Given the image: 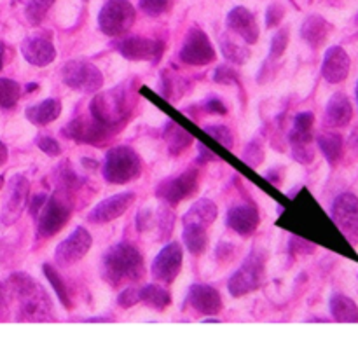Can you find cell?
<instances>
[{"instance_id": "1", "label": "cell", "mask_w": 358, "mask_h": 337, "mask_svg": "<svg viewBox=\"0 0 358 337\" xmlns=\"http://www.w3.org/2000/svg\"><path fill=\"white\" fill-rule=\"evenodd\" d=\"M7 297L16 306L20 322H52V303L41 283L27 273H14L7 280Z\"/></svg>"}, {"instance_id": "2", "label": "cell", "mask_w": 358, "mask_h": 337, "mask_svg": "<svg viewBox=\"0 0 358 337\" xmlns=\"http://www.w3.org/2000/svg\"><path fill=\"white\" fill-rule=\"evenodd\" d=\"M136 103H138V96H136L135 84L124 83L94 94L90 103V114L100 124L117 133L129 121Z\"/></svg>"}, {"instance_id": "3", "label": "cell", "mask_w": 358, "mask_h": 337, "mask_svg": "<svg viewBox=\"0 0 358 337\" xmlns=\"http://www.w3.org/2000/svg\"><path fill=\"white\" fill-rule=\"evenodd\" d=\"M73 192L55 189L51 196L37 194L30 203V213L35 219V234L37 238H48L58 234L73 213Z\"/></svg>"}, {"instance_id": "4", "label": "cell", "mask_w": 358, "mask_h": 337, "mask_svg": "<svg viewBox=\"0 0 358 337\" xmlns=\"http://www.w3.org/2000/svg\"><path fill=\"white\" fill-rule=\"evenodd\" d=\"M101 278L114 289L140 282L145 276V262L136 247L117 243L105 252L101 259Z\"/></svg>"}, {"instance_id": "5", "label": "cell", "mask_w": 358, "mask_h": 337, "mask_svg": "<svg viewBox=\"0 0 358 337\" xmlns=\"http://www.w3.org/2000/svg\"><path fill=\"white\" fill-rule=\"evenodd\" d=\"M101 173H103L105 180L112 185H124L136 180L142 173V163H140L138 154L128 145L112 147L105 154Z\"/></svg>"}, {"instance_id": "6", "label": "cell", "mask_w": 358, "mask_h": 337, "mask_svg": "<svg viewBox=\"0 0 358 337\" xmlns=\"http://www.w3.org/2000/svg\"><path fill=\"white\" fill-rule=\"evenodd\" d=\"M266 275V259L264 254H261L259 250H254L247 259L243 261V264L233 273V276L229 278L227 283V290L233 297H243L247 294L254 292L264 282Z\"/></svg>"}, {"instance_id": "7", "label": "cell", "mask_w": 358, "mask_h": 337, "mask_svg": "<svg viewBox=\"0 0 358 337\" xmlns=\"http://www.w3.org/2000/svg\"><path fill=\"white\" fill-rule=\"evenodd\" d=\"M136 10L129 0H107L98 14V27L108 37H121L135 24Z\"/></svg>"}, {"instance_id": "8", "label": "cell", "mask_w": 358, "mask_h": 337, "mask_svg": "<svg viewBox=\"0 0 358 337\" xmlns=\"http://www.w3.org/2000/svg\"><path fill=\"white\" fill-rule=\"evenodd\" d=\"M62 135L65 138L73 140L76 143H83V145H93V147H105L110 142L115 131L108 129L107 126L100 124L93 115H79V117L72 119L65 128L62 129Z\"/></svg>"}, {"instance_id": "9", "label": "cell", "mask_w": 358, "mask_h": 337, "mask_svg": "<svg viewBox=\"0 0 358 337\" xmlns=\"http://www.w3.org/2000/svg\"><path fill=\"white\" fill-rule=\"evenodd\" d=\"M63 84L79 93H96L103 87V73L90 62L72 59L62 69Z\"/></svg>"}, {"instance_id": "10", "label": "cell", "mask_w": 358, "mask_h": 337, "mask_svg": "<svg viewBox=\"0 0 358 337\" xmlns=\"http://www.w3.org/2000/svg\"><path fill=\"white\" fill-rule=\"evenodd\" d=\"M199 185V171L196 168H189V170L182 171V173L173 175V177L166 178L161 182L156 189V196L161 201L168 203V205L175 206L178 203L185 201L196 194Z\"/></svg>"}, {"instance_id": "11", "label": "cell", "mask_w": 358, "mask_h": 337, "mask_svg": "<svg viewBox=\"0 0 358 337\" xmlns=\"http://www.w3.org/2000/svg\"><path fill=\"white\" fill-rule=\"evenodd\" d=\"M215 49H213L208 35L199 30L198 27H192L185 35L184 44L178 51V59L185 65L206 66L215 62Z\"/></svg>"}, {"instance_id": "12", "label": "cell", "mask_w": 358, "mask_h": 337, "mask_svg": "<svg viewBox=\"0 0 358 337\" xmlns=\"http://www.w3.org/2000/svg\"><path fill=\"white\" fill-rule=\"evenodd\" d=\"M332 220L343 236L352 245L358 243V198L353 192H343L332 203Z\"/></svg>"}, {"instance_id": "13", "label": "cell", "mask_w": 358, "mask_h": 337, "mask_svg": "<svg viewBox=\"0 0 358 337\" xmlns=\"http://www.w3.org/2000/svg\"><path fill=\"white\" fill-rule=\"evenodd\" d=\"M114 48L122 58L129 59V62L157 63L161 59V56H163L164 42L133 35V37L115 41Z\"/></svg>"}, {"instance_id": "14", "label": "cell", "mask_w": 358, "mask_h": 337, "mask_svg": "<svg viewBox=\"0 0 358 337\" xmlns=\"http://www.w3.org/2000/svg\"><path fill=\"white\" fill-rule=\"evenodd\" d=\"M91 245H93V238H91L90 231H87L86 227H76V229L70 233V236L65 238V240L56 247L55 262L58 266H63V268L77 264V262L83 261V259L86 257Z\"/></svg>"}, {"instance_id": "15", "label": "cell", "mask_w": 358, "mask_h": 337, "mask_svg": "<svg viewBox=\"0 0 358 337\" xmlns=\"http://www.w3.org/2000/svg\"><path fill=\"white\" fill-rule=\"evenodd\" d=\"M28 194H30V182L24 175H14L7 187L6 201L2 208V224L3 226H13L28 205Z\"/></svg>"}, {"instance_id": "16", "label": "cell", "mask_w": 358, "mask_h": 337, "mask_svg": "<svg viewBox=\"0 0 358 337\" xmlns=\"http://www.w3.org/2000/svg\"><path fill=\"white\" fill-rule=\"evenodd\" d=\"M182 261H184V252H182L180 243H177V241L168 243L152 262L150 271H152L154 280L166 283V285L173 283L182 269Z\"/></svg>"}, {"instance_id": "17", "label": "cell", "mask_w": 358, "mask_h": 337, "mask_svg": "<svg viewBox=\"0 0 358 337\" xmlns=\"http://www.w3.org/2000/svg\"><path fill=\"white\" fill-rule=\"evenodd\" d=\"M136 194L133 191L119 192V194L110 196V198L103 199V201L98 203L93 210L87 215V220L91 224H107L112 220L119 219L122 213H126V210L135 203Z\"/></svg>"}, {"instance_id": "18", "label": "cell", "mask_w": 358, "mask_h": 337, "mask_svg": "<svg viewBox=\"0 0 358 337\" xmlns=\"http://www.w3.org/2000/svg\"><path fill=\"white\" fill-rule=\"evenodd\" d=\"M185 304L192 308L196 313L205 315V317H215L222 311V297L219 290L210 285H203V283H194L189 287Z\"/></svg>"}, {"instance_id": "19", "label": "cell", "mask_w": 358, "mask_h": 337, "mask_svg": "<svg viewBox=\"0 0 358 337\" xmlns=\"http://www.w3.org/2000/svg\"><path fill=\"white\" fill-rule=\"evenodd\" d=\"M21 55L30 65L48 66L55 62L56 48L48 34H35L21 42Z\"/></svg>"}, {"instance_id": "20", "label": "cell", "mask_w": 358, "mask_h": 337, "mask_svg": "<svg viewBox=\"0 0 358 337\" xmlns=\"http://www.w3.org/2000/svg\"><path fill=\"white\" fill-rule=\"evenodd\" d=\"M352 66L348 52L341 45H332L325 51L324 62H322V77L329 84H339L346 80Z\"/></svg>"}, {"instance_id": "21", "label": "cell", "mask_w": 358, "mask_h": 337, "mask_svg": "<svg viewBox=\"0 0 358 337\" xmlns=\"http://www.w3.org/2000/svg\"><path fill=\"white\" fill-rule=\"evenodd\" d=\"M227 28L229 31L236 34L238 37L243 38V42H247L248 45L255 44L259 41V34H261V28H259L257 20H255L254 14L247 9V7H234L229 10L226 20Z\"/></svg>"}, {"instance_id": "22", "label": "cell", "mask_w": 358, "mask_h": 337, "mask_svg": "<svg viewBox=\"0 0 358 337\" xmlns=\"http://www.w3.org/2000/svg\"><path fill=\"white\" fill-rule=\"evenodd\" d=\"M226 222L227 227L240 236H252L257 231L261 217H259L257 208L254 205L243 203V205L233 206L227 212Z\"/></svg>"}, {"instance_id": "23", "label": "cell", "mask_w": 358, "mask_h": 337, "mask_svg": "<svg viewBox=\"0 0 358 337\" xmlns=\"http://www.w3.org/2000/svg\"><path fill=\"white\" fill-rule=\"evenodd\" d=\"M219 210L212 199L201 198L196 203H192L191 208L184 213L182 217V226L184 227H201V229H208L213 222H215Z\"/></svg>"}, {"instance_id": "24", "label": "cell", "mask_w": 358, "mask_h": 337, "mask_svg": "<svg viewBox=\"0 0 358 337\" xmlns=\"http://www.w3.org/2000/svg\"><path fill=\"white\" fill-rule=\"evenodd\" d=\"M353 117V107L345 93H334L325 107V124L331 128H345Z\"/></svg>"}, {"instance_id": "25", "label": "cell", "mask_w": 358, "mask_h": 337, "mask_svg": "<svg viewBox=\"0 0 358 337\" xmlns=\"http://www.w3.org/2000/svg\"><path fill=\"white\" fill-rule=\"evenodd\" d=\"M332 34V24L329 23L325 17L318 16V14H311L304 20L303 27H301V37L306 42L310 48L318 49L329 41Z\"/></svg>"}, {"instance_id": "26", "label": "cell", "mask_w": 358, "mask_h": 337, "mask_svg": "<svg viewBox=\"0 0 358 337\" xmlns=\"http://www.w3.org/2000/svg\"><path fill=\"white\" fill-rule=\"evenodd\" d=\"M59 114H62V101L58 98H45L44 101H41L37 105H31L24 112L28 121L35 126L51 124L52 121H56L59 117Z\"/></svg>"}, {"instance_id": "27", "label": "cell", "mask_w": 358, "mask_h": 337, "mask_svg": "<svg viewBox=\"0 0 358 337\" xmlns=\"http://www.w3.org/2000/svg\"><path fill=\"white\" fill-rule=\"evenodd\" d=\"M52 182H55L56 189H62V191L69 192H77L84 185V178L80 177L76 171V168L72 166L70 161H62L59 164H56L55 170L51 173Z\"/></svg>"}, {"instance_id": "28", "label": "cell", "mask_w": 358, "mask_h": 337, "mask_svg": "<svg viewBox=\"0 0 358 337\" xmlns=\"http://www.w3.org/2000/svg\"><path fill=\"white\" fill-rule=\"evenodd\" d=\"M329 310L332 318L341 324H358V306L353 299L345 294H332L329 301Z\"/></svg>"}, {"instance_id": "29", "label": "cell", "mask_w": 358, "mask_h": 337, "mask_svg": "<svg viewBox=\"0 0 358 337\" xmlns=\"http://www.w3.org/2000/svg\"><path fill=\"white\" fill-rule=\"evenodd\" d=\"M164 140H166L168 150H170L171 156H180L185 149L192 145L194 142V136L189 131H185L180 124L173 121H168V124L163 129Z\"/></svg>"}, {"instance_id": "30", "label": "cell", "mask_w": 358, "mask_h": 337, "mask_svg": "<svg viewBox=\"0 0 358 337\" xmlns=\"http://www.w3.org/2000/svg\"><path fill=\"white\" fill-rule=\"evenodd\" d=\"M313 126H315L313 112L306 110L297 114L289 133L290 145H297V143H313Z\"/></svg>"}, {"instance_id": "31", "label": "cell", "mask_w": 358, "mask_h": 337, "mask_svg": "<svg viewBox=\"0 0 358 337\" xmlns=\"http://www.w3.org/2000/svg\"><path fill=\"white\" fill-rule=\"evenodd\" d=\"M317 145L331 166H336L345 154V140L338 133H320L317 136Z\"/></svg>"}, {"instance_id": "32", "label": "cell", "mask_w": 358, "mask_h": 337, "mask_svg": "<svg viewBox=\"0 0 358 337\" xmlns=\"http://www.w3.org/2000/svg\"><path fill=\"white\" fill-rule=\"evenodd\" d=\"M220 51H222L224 58L233 63V65H245L252 56L248 45L236 42L229 34L220 35Z\"/></svg>"}, {"instance_id": "33", "label": "cell", "mask_w": 358, "mask_h": 337, "mask_svg": "<svg viewBox=\"0 0 358 337\" xmlns=\"http://www.w3.org/2000/svg\"><path fill=\"white\" fill-rule=\"evenodd\" d=\"M138 294L140 303H145L147 306L156 311H164L171 303L170 292L157 283H149L142 290H138Z\"/></svg>"}, {"instance_id": "34", "label": "cell", "mask_w": 358, "mask_h": 337, "mask_svg": "<svg viewBox=\"0 0 358 337\" xmlns=\"http://www.w3.org/2000/svg\"><path fill=\"white\" fill-rule=\"evenodd\" d=\"M182 240L187 250L196 257L201 255L208 247V234H206V229H201V227H184Z\"/></svg>"}, {"instance_id": "35", "label": "cell", "mask_w": 358, "mask_h": 337, "mask_svg": "<svg viewBox=\"0 0 358 337\" xmlns=\"http://www.w3.org/2000/svg\"><path fill=\"white\" fill-rule=\"evenodd\" d=\"M44 275L45 278L49 280V283L52 285V289H55L56 296H58V299L62 301L63 306L66 308V310H72V301H70V296H69V290H66V285L65 282H63V278L59 276V273L56 271V268L52 264H44Z\"/></svg>"}, {"instance_id": "36", "label": "cell", "mask_w": 358, "mask_h": 337, "mask_svg": "<svg viewBox=\"0 0 358 337\" xmlns=\"http://www.w3.org/2000/svg\"><path fill=\"white\" fill-rule=\"evenodd\" d=\"M180 77L171 73L170 70H163L161 72V87H159V94L163 98H166L168 101H175L177 98H180L184 94V89H180L182 84Z\"/></svg>"}, {"instance_id": "37", "label": "cell", "mask_w": 358, "mask_h": 337, "mask_svg": "<svg viewBox=\"0 0 358 337\" xmlns=\"http://www.w3.org/2000/svg\"><path fill=\"white\" fill-rule=\"evenodd\" d=\"M21 96V87L13 79H0V108H10L17 103Z\"/></svg>"}, {"instance_id": "38", "label": "cell", "mask_w": 358, "mask_h": 337, "mask_svg": "<svg viewBox=\"0 0 358 337\" xmlns=\"http://www.w3.org/2000/svg\"><path fill=\"white\" fill-rule=\"evenodd\" d=\"M17 2L24 7V14L28 20L31 23H38L56 0H17Z\"/></svg>"}, {"instance_id": "39", "label": "cell", "mask_w": 358, "mask_h": 337, "mask_svg": "<svg viewBox=\"0 0 358 337\" xmlns=\"http://www.w3.org/2000/svg\"><path fill=\"white\" fill-rule=\"evenodd\" d=\"M203 129H205L206 135H210L213 140H217V142L222 147H226L227 150H233L234 136L233 131H231L226 124H205Z\"/></svg>"}, {"instance_id": "40", "label": "cell", "mask_w": 358, "mask_h": 337, "mask_svg": "<svg viewBox=\"0 0 358 337\" xmlns=\"http://www.w3.org/2000/svg\"><path fill=\"white\" fill-rule=\"evenodd\" d=\"M289 48V30L287 28H280L271 38V49H269V58L278 59L282 58L283 52Z\"/></svg>"}, {"instance_id": "41", "label": "cell", "mask_w": 358, "mask_h": 337, "mask_svg": "<svg viewBox=\"0 0 358 337\" xmlns=\"http://www.w3.org/2000/svg\"><path fill=\"white\" fill-rule=\"evenodd\" d=\"M241 159L252 168H257L259 164L264 161V150H262V145L259 143V140H252V142L245 147L243 154H241Z\"/></svg>"}, {"instance_id": "42", "label": "cell", "mask_w": 358, "mask_h": 337, "mask_svg": "<svg viewBox=\"0 0 358 337\" xmlns=\"http://www.w3.org/2000/svg\"><path fill=\"white\" fill-rule=\"evenodd\" d=\"M175 215L168 206H161L159 213H157V231H159V238L166 240L170 238L171 231H173Z\"/></svg>"}, {"instance_id": "43", "label": "cell", "mask_w": 358, "mask_h": 337, "mask_svg": "<svg viewBox=\"0 0 358 337\" xmlns=\"http://www.w3.org/2000/svg\"><path fill=\"white\" fill-rule=\"evenodd\" d=\"M213 80L219 84H226V86L240 84V73H238V70H234V66L220 65L217 66L215 72H213Z\"/></svg>"}, {"instance_id": "44", "label": "cell", "mask_w": 358, "mask_h": 337, "mask_svg": "<svg viewBox=\"0 0 358 337\" xmlns=\"http://www.w3.org/2000/svg\"><path fill=\"white\" fill-rule=\"evenodd\" d=\"M292 147V157L299 164H311L315 159V149L313 143H297Z\"/></svg>"}, {"instance_id": "45", "label": "cell", "mask_w": 358, "mask_h": 337, "mask_svg": "<svg viewBox=\"0 0 358 337\" xmlns=\"http://www.w3.org/2000/svg\"><path fill=\"white\" fill-rule=\"evenodd\" d=\"M35 145H37L38 149H41L42 152L49 157H56L62 154V147H59L58 140H55L52 136L38 135L37 138H35Z\"/></svg>"}, {"instance_id": "46", "label": "cell", "mask_w": 358, "mask_h": 337, "mask_svg": "<svg viewBox=\"0 0 358 337\" xmlns=\"http://www.w3.org/2000/svg\"><path fill=\"white\" fill-rule=\"evenodd\" d=\"M138 6L149 16H159L170 9V0H140Z\"/></svg>"}, {"instance_id": "47", "label": "cell", "mask_w": 358, "mask_h": 337, "mask_svg": "<svg viewBox=\"0 0 358 337\" xmlns=\"http://www.w3.org/2000/svg\"><path fill=\"white\" fill-rule=\"evenodd\" d=\"M283 16H285V7L282 3H271L266 10V27L275 28L282 23Z\"/></svg>"}, {"instance_id": "48", "label": "cell", "mask_w": 358, "mask_h": 337, "mask_svg": "<svg viewBox=\"0 0 358 337\" xmlns=\"http://www.w3.org/2000/svg\"><path fill=\"white\" fill-rule=\"evenodd\" d=\"M138 303H140L138 290L131 289V287L124 289L117 296V304L121 308H126V310H128V308H133V306H135V304H138Z\"/></svg>"}, {"instance_id": "49", "label": "cell", "mask_w": 358, "mask_h": 337, "mask_svg": "<svg viewBox=\"0 0 358 337\" xmlns=\"http://www.w3.org/2000/svg\"><path fill=\"white\" fill-rule=\"evenodd\" d=\"M201 108L206 112V114H213V115H226L227 114V107L219 100V98L212 96L208 100H205L201 103Z\"/></svg>"}, {"instance_id": "50", "label": "cell", "mask_w": 358, "mask_h": 337, "mask_svg": "<svg viewBox=\"0 0 358 337\" xmlns=\"http://www.w3.org/2000/svg\"><path fill=\"white\" fill-rule=\"evenodd\" d=\"M150 222H152V212H150V208H142L138 210V213H136L135 217V227L138 233H145L147 229H150Z\"/></svg>"}, {"instance_id": "51", "label": "cell", "mask_w": 358, "mask_h": 337, "mask_svg": "<svg viewBox=\"0 0 358 337\" xmlns=\"http://www.w3.org/2000/svg\"><path fill=\"white\" fill-rule=\"evenodd\" d=\"M9 318V297H7L6 287L0 285V322Z\"/></svg>"}, {"instance_id": "52", "label": "cell", "mask_w": 358, "mask_h": 337, "mask_svg": "<svg viewBox=\"0 0 358 337\" xmlns=\"http://www.w3.org/2000/svg\"><path fill=\"white\" fill-rule=\"evenodd\" d=\"M289 248H290V250H292V252H297V254H299V250H308V252H310V254H313V250H315L313 245L306 243V241L299 240V238H296V236L290 238Z\"/></svg>"}, {"instance_id": "53", "label": "cell", "mask_w": 358, "mask_h": 337, "mask_svg": "<svg viewBox=\"0 0 358 337\" xmlns=\"http://www.w3.org/2000/svg\"><path fill=\"white\" fill-rule=\"evenodd\" d=\"M198 152H199V156H198V163H201V164L212 163V161H217V159H219V157H217L215 154L212 152V150L206 149V147L203 145V143H198Z\"/></svg>"}, {"instance_id": "54", "label": "cell", "mask_w": 358, "mask_h": 337, "mask_svg": "<svg viewBox=\"0 0 358 337\" xmlns=\"http://www.w3.org/2000/svg\"><path fill=\"white\" fill-rule=\"evenodd\" d=\"M7 157H9V152H7V147L3 145V142H0V166L6 164Z\"/></svg>"}, {"instance_id": "55", "label": "cell", "mask_w": 358, "mask_h": 337, "mask_svg": "<svg viewBox=\"0 0 358 337\" xmlns=\"http://www.w3.org/2000/svg\"><path fill=\"white\" fill-rule=\"evenodd\" d=\"M83 164L87 168V170H96L98 168V161H91V159H83Z\"/></svg>"}, {"instance_id": "56", "label": "cell", "mask_w": 358, "mask_h": 337, "mask_svg": "<svg viewBox=\"0 0 358 337\" xmlns=\"http://www.w3.org/2000/svg\"><path fill=\"white\" fill-rule=\"evenodd\" d=\"M3 55H6V45H3V42L0 41V70H2L3 66Z\"/></svg>"}, {"instance_id": "57", "label": "cell", "mask_w": 358, "mask_h": 337, "mask_svg": "<svg viewBox=\"0 0 358 337\" xmlns=\"http://www.w3.org/2000/svg\"><path fill=\"white\" fill-rule=\"evenodd\" d=\"M2 187H3V177L0 175V189H2Z\"/></svg>"}, {"instance_id": "58", "label": "cell", "mask_w": 358, "mask_h": 337, "mask_svg": "<svg viewBox=\"0 0 358 337\" xmlns=\"http://www.w3.org/2000/svg\"><path fill=\"white\" fill-rule=\"evenodd\" d=\"M357 103H358V83H357Z\"/></svg>"}, {"instance_id": "59", "label": "cell", "mask_w": 358, "mask_h": 337, "mask_svg": "<svg viewBox=\"0 0 358 337\" xmlns=\"http://www.w3.org/2000/svg\"><path fill=\"white\" fill-rule=\"evenodd\" d=\"M355 23H357V27H358V14H357V17H355Z\"/></svg>"}]
</instances>
